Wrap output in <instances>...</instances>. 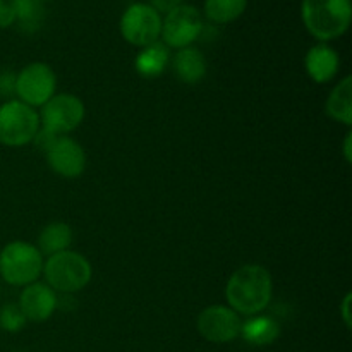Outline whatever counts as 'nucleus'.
Segmentation results:
<instances>
[{"label": "nucleus", "instance_id": "nucleus-2", "mask_svg": "<svg viewBox=\"0 0 352 352\" xmlns=\"http://www.w3.org/2000/svg\"><path fill=\"white\" fill-rule=\"evenodd\" d=\"M301 19L315 40L329 43L349 30L352 3L351 0H301Z\"/></svg>", "mask_w": 352, "mask_h": 352}, {"label": "nucleus", "instance_id": "nucleus-28", "mask_svg": "<svg viewBox=\"0 0 352 352\" xmlns=\"http://www.w3.org/2000/svg\"><path fill=\"white\" fill-rule=\"evenodd\" d=\"M0 2H2V0H0Z\"/></svg>", "mask_w": 352, "mask_h": 352}, {"label": "nucleus", "instance_id": "nucleus-25", "mask_svg": "<svg viewBox=\"0 0 352 352\" xmlns=\"http://www.w3.org/2000/svg\"><path fill=\"white\" fill-rule=\"evenodd\" d=\"M351 301H352V294H346V298L342 299V305H340V316H342L344 323H346L347 329L352 327V316H351Z\"/></svg>", "mask_w": 352, "mask_h": 352}, {"label": "nucleus", "instance_id": "nucleus-15", "mask_svg": "<svg viewBox=\"0 0 352 352\" xmlns=\"http://www.w3.org/2000/svg\"><path fill=\"white\" fill-rule=\"evenodd\" d=\"M325 112L330 119L344 124V126H352V78L346 76L339 85L330 91L329 98L325 103Z\"/></svg>", "mask_w": 352, "mask_h": 352}, {"label": "nucleus", "instance_id": "nucleus-4", "mask_svg": "<svg viewBox=\"0 0 352 352\" xmlns=\"http://www.w3.org/2000/svg\"><path fill=\"white\" fill-rule=\"evenodd\" d=\"M43 254L24 241H12L0 251V277L10 285L26 287L43 272Z\"/></svg>", "mask_w": 352, "mask_h": 352}, {"label": "nucleus", "instance_id": "nucleus-17", "mask_svg": "<svg viewBox=\"0 0 352 352\" xmlns=\"http://www.w3.org/2000/svg\"><path fill=\"white\" fill-rule=\"evenodd\" d=\"M241 336L251 346H270L280 336V327L270 316H254L248 322H243Z\"/></svg>", "mask_w": 352, "mask_h": 352}, {"label": "nucleus", "instance_id": "nucleus-20", "mask_svg": "<svg viewBox=\"0 0 352 352\" xmlns=\"http://www.w3.org/2000/svg\"><path fill=\"white\" fill-rule=\"evenodd\" d=\"M10 7L16 16V24L26 33L40 30L43 23V7L36 0H10Z\"/></svg>", "mask_w": 352, "mask_h": 352}, {"label": "nucleus", "instance_id": "nucleus-19", "mask_svg": "<svg viewBox=\"0 0 352 352\" xmlns=\"http://www.w3.org/2000/svg\"><path fill=\"white\" fill-rule=\"evenodd\" d=\"M248 9V0H205L203 16L213 24H229L239 19Z\"/></svg>", "mask_w": 352, "mask_h": 352}, {"label": "nucleus", "instance_id": "nucleus-22", "mask_svg": "<svg viewBox=\"0 0 352 352\" xmlns=\"http://www.w3.org/2000/svg\"><path fill=\"white\" fill-rule=\"evenodd\" d=\"M16 95V74L10 71L0 72V96L9 98Z\"/></svg>", "mask_w": 352, "mask_h": 352}, {"label": "nucleus", "instance_id": "nucleus-6", "mask_svg": "<svg viewBox=\"0 0 352 352\" xmlns=\"http://www.w3.org/2000/svg\"><path fill=\"white\" fill-rule=\"evenodd\" d=\"M119 31L133 47H148L160 40L162 14L148 2H133L120 16Z\"/></svg>", "mask_w": 352, "mask_h": 352}, {"label": "nucleus", "instance_id": "nucleus-1", "mask_svg": "<svg viewBox=\"0 0 352 352\" xmlns=\"http://www.w3.org/2000/svg\"><path fill=\"white\" fill-rule=\"evenodd\" d=\"M274 296L270 272L261 265H244L230 275L226 285L229 308L237 315L253 316L268 308Z\"/></svg>", "mask_w": 352, "mask_h": 352}, {"label": "nucleus", "instance_id": "nucleus-24", "mask_svg": "<svg viewBox=\"0 0 352 352\" xmlns=\"http://www.w3.org/2000/svg\"><path fill=\"white\" fill-rule=\"evenodd\" d=\"M150 3L153 9H157L160 14H167L168 10L175 9V7H179L181 3H184V0H150Z\"/></svg>", "mask_w": 352, "mask_h": 352}, {"label": "nucleus", "instance_id": "nucleus-10", "mask_svg": "<svg viewBox=\"0 0 352 352\" xmlns=\"http://www.w3.org/2000/svg\"><path fill=\"white\" fill-rule=\"evenodd\" d=\"M198 333L213 344H229L241 337L243 320L229 306L215 305L203 309L196 320Z\"/></svg>", "mask_w": 352, "mask_h": 352}, {"label": "nucleus", "instance_id": "nucleus-26", "mask_svg": "<svg viewBox=\"0 0 352 352\" xmlns=\"http://www.w3.org/2000/svg\"><path fill=\"white\" fill-rule=\"evenodd\" d=\"M344 158H346L347 164H351L352 162V133L346 134V140H344Z\"/></svg>", "mask_w": 352, "mask_h": 352}, {"label": "nucleus", "instance_id": "nucleus-21", "mask_svg": "<svg viewBox=\"0 0 352 352\" xmlns=\"http://www.w3.org/2000/svg\"><path fill=\"white\" fill-rule=\"evenodd\" d=\"M28 320L24 318L23 311L17 305H6L0 309V327H2L6 332L16 333L19 330H23V327L26 325Z\"/></svg>", "mask_w": 352, "mask_h": 352}, {"label": "nucleus", "instance_id": "nucleus-3", "mask_svg": "<svg viewBox=\"0 0 352 352\" xmlns=\"http://www.w3.org/2000/svg\"><path fill=\"white\" fill-rule=\"evenodd\" d=\"M41 274L55 292L74 294L89 284L93 268L81 253L67 250L48 256V260L43 263Z\"/></svg>", "mask_w": 352, "mask_h": 352}, {"label": "nucleus", "instance_id": "nucleus-27", "mask_svg": "<svg viewBox=\"0 0 352 352\" xmlns=\"http://www.w3.org/2000/svg\"><path fill=\"white\" fill-rule=\"evenodd\" d=\"M36 2H40V3H41V2H47V0H36Z\"/></svg>", "mask_w": 352, "mask_h": 352}, {"label": "nucleus", "instance_id": "nucleus-11", "mask_svg": "<svg viewBox=\"0 0 352 352\" xmlns=\"http://www.w3.org/2000/svg\"><path fill=\"white\" fill-rule=\"evenodd\" d=\"M48 167L65 179H76L85 172L86 153L81 144L69 136L55 138L45 151Z\"/></svg>", "mask_w": 352, "mask_h": 352}, {"label": "nucleus", "instance_id": "nucleus-16", "mask_svg": "<svg viewBox=\"0 0 352 352\" xmlns=\"http://www.w3.org/2000/svg\"><path fill=\"white\" fill-rule=\"evenodd\" d=\"M168 62H170V52L158 40L141 48V52L134 58V67L138 74L143 78H157L167 69Z\"/></svg>", "mask_w": 352, "mask_h": 352}, {"label": "nucleus", "instance_id": "nucleus-13", "mask_svg": "<svg viewBox=\"0 0 352 352\" xmlns=\"http://www.w3.org/2000/svg\"><path fill=\"white\" fill-rule=\"evenodd\" d=\"M305 67L309 78L318 85L332 81L340 69V57L329 43H316L305 57Z\"/></svg>", "mask_w": 352, "mask_h": 352}, {"label": "nucleus", "instance_id": "nucleus-23", "mask_svg": "<svg viewBox=\"0 0 352 352\" xmlns=\"http://www.w3.org/2000/svg\"><path fill=\"white\" fill-rule=\"evenodd\" d=\"M16 24V16H14V10L10 7L9 2L2 0L0 2V30H6Z\"/></svg>", "mask_w": 352, "mask_h": 352}, {"label": "nucleus", "instance_id": "nucleus-12", "mask_svg": "<svg viewBox=\"0 0 352 352\" xmlns=\"http://www.w3.org/2000/svg\"><path fill=\"white\" fill-rule=\"evenodd\" d=\"M58 299L54 289L43 282L26 285L19 296V308L28 322H45L57 309Z\"/></svg>", "mask_w": 352, "mask_h": 352}, {"label": "nucleus", "instance_id": "nucleus-7", "mask_svg": "<svg viewBox=\"0 0 352 352\" xmlns=\"http://www.w3.org/2000/svg\"><path fill=\"white\" fill-rule=\"evenodd\" d=\"M203 28L205 23L201 10L184 2L162 17V43L175 50L192 47V43L201 36Z\"/></svg>", "mask_w": 352, "mask_h": 352}, {"label": "nucleus", "instance_id": "nucleus-8", "mask_svg": "<svg viewBox=\"0 0 352 352\" xmlns=\"http://www.w3.org/2000/svg\"><path fill=\"white\" fill-rule=\"evenodd\" d=\"M40 117V129L52 136H67L81 126L85 119V103L71 93L54 95L43 107Z\"/></svg>", "mask_w": 352, "mask_h": 352}, {"label": "nucleus", "instance_id": "nucleus-5", "mask_svg": "<svg viewBox=\"0 0 352 352\" xmlns=\"http://www.w3.org/2000/svg\"><path fill=\"white\" fill-rule=\"evenodd\" d=\"M40 131V117L34 109L19 100H7L0 105V143L24 146L33 143Z\"/></svg>", "mask_w": 352, "mask_h": 352}, {"label": "nucleus", "instance_id": "nucleus-18", "mask_svg": "<svg viewBox=\"0 0 352 352\" xmlns=\"http://www.w3.org/2000/svg\"><path fill=\"white\" fill-rule=\"evenodd\" d=\"M72 244V229L64 222H54L43 227L38 237V251L47 256L67 251Z\"/></svg>", "mask_w": 352, "mask_h": 352}, {"label": "nucleus", "instance_id": "nucleus-9", "mask_svg": "<svg viewBox=\"0 0 352 352\" xmlns=\"http://www.w3.org/2000/svg\"><path fill=\"white\" fill-rule=\"evenodd\" d=\"M57 88V78L54 69L45 62H31L19 74H16V95L19 102L31 109L43 107Z\"/></svg>", "mask_w": 352, "mask_h": 352}, {"label": "nucleus", "instance_id": "nucleus-14", "mask_svg": "<svg viewBox=\"0 0 352 352\" xmlns=\"http://www.w3.org/2000/svg\"><path fill=\"white\" fill-rule=\"evenodd\" d=\"M172 65H174L175 76L186 85H196V82L201 81L206 76V69H208L205 55L196 47H186L177 50Z\"/></svg>", "mask_w": 352, "mask_h": 352}]
</instances>
